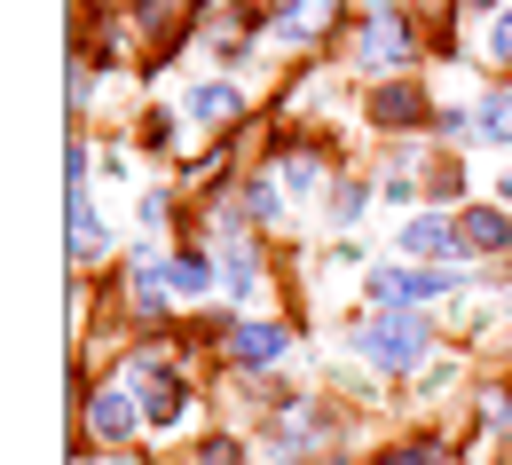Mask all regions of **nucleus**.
I'll return each instance as SVG.
<instances>
[{"mask_svg": "<svg viewBox=\"0 0 512 465\" xmlns=\"http://www.w3.org/2000/svg\"><path fill=\"white\" fill-rule=\"evenodd\" d=\"M87 426H95L103 442H134V426H150V410H142L127 387H103V395L87 402Z\"/></svg>", "mask_w": 512, "mask_h": 465, "instance_id": "5", "label": "nucleus"}, {"mask_svg": "<svg viewBox=\"0 0 512 465\" xmlns=\"http://www.w3.org/2000/svg\"><path fill=\"white\" fill-rule=\"evenodd\" d=\"M426 119H434V95H426V87H418V79H386L379 95H371V127H426Z\"/></svg>", "mask_w": 512, "mask_h": 465, "instance_id": "4", "label": "nucleus"}, {"mask_svg": "<svg viewBox=\"0 0 512 465\" xmlns=\"http://www.w3.org/2000/svg\"><path fill=\"white\" fill-rule=\"evenodd\" d=\"M371 465H434V450H426V442H394V450H379Z\"/></svg>", "mask_w": 512, "mask_h": 465, "instance_id": "20", "label": "nucleus"}, {"mask_svg": "<svg viewBox=\"0 0 512 465\" xmlns=\"http://www.w3.org/2000/svg\"><path fill=\"white\" fill-rule=\"evenodd\" d=\"M190 465H245V458H237V442H205Z\"/></svg>", "mask_w": 512, "mask_h": 465, "instance_id": "23", "label": "nucleus"}, {"mask_svg": "<svg viewBox=\"0 0 512 465\" xmlns=\"http://www.w3.org/2000/svg\"><path fill=\"white\" fill-rule=\"evenodd\" d=\"M103 245H111V229H103V213H95L87 198H71V261H95Z\"/></svg>", "mask_w": 512, "mask_h": 465, "instance_id": "12", "label": "nucleus"}, {"mask_svg": "<svg viewBox=\"0 0 512 465\" xmlns=\"http://www.w3.org/2000/svg\"><path fill=\"white\" fill-rule=\"evenodd\" d=\"M237 111H245V95H237L229 79H205V87H190V119H197V127H229Z\"/></svg>", "mask_w": 512, "mask_h": 465, "instance_id": "10", "label": "nucleus"}, {"mask_svg": "<svg viewBox=\"0 0 512 465\" xmlns=\"http://www.w3.org/2000/svg\"><path fill=\"white\" fill-rule=\"evenodd\" d=\"M426 190H434V198H457V190H465V174H457L449 158H434V166H426Z\"/></svg>", "mask_w": 512, "mask_h": 465, "instance_id": "19", "label": "nucleus"}, {"mask_svg": "<svg viewBox=\"0 0 512 465\" xmlns=\"http://www.w3.org/2000/svg\"><path fill=\"white\" fill-rule=\"evenodd\" d=\"M418 56V40H410V24L386 8V16H371L363 32H355V71H402Z\"/></svg>", "mask_w": 512, "mask_h": 465, "instance_id": "2", "label": "nucleus"}, {"mask_svg": "<svg viewBox=\"0 0 512 465\" xmlns=\"http://www.w3.org/2000/svg\"><path fill=\"white\" fill-rule=\"evenodd\" d=\"M489 56H497V64H512V8L489 24Z\"/></svg>", "mask_w": 512, "mask_h": 465, "instance_id": "22", "label": "nucleus"}, {"mask_svg": "<svg viewBox=\"0 0 512 465\" xmlns=\"http://www.w3.org/2000/svg\"><path fill=\"white\" fill-rule=\"evenodd\" d=\"M457 245H465V253H512V213H497V205H465Z\"/></svg>", "mask_w": 512, "mask_h": 465, "instance_id": "8", "label": "nucleus"}, {"mask_svg": "<svg viewBox=\"0 0 512 465\" xmlns=\"http://www.w3.org/2000/svg\"><path fill=\"white\" fill-rule=\"evenodd\" d=\"M174 221V198L166 190H142V229H166Z\"/></svg>", "mask_w": 512, "mask_h": 465, "instance_id": "21", "label": "nucleus"}, {"mask_svg": "<svg viewBox=\"0 0 512 465\" xmlns=\"http://www.w3.org/2000/svg\"><path fill=\"white\" fill-rule=\"evenodd\" d=\"M323 24H331V0H292V8H284V40H300V48L316 40Z\"/></svg>", "mask_w": 512, "mask_h": 465, "instance_id": "15", "label": "nucleus"}, {"mask_svg": "<svg viewBox=\"0 0 512 465\" xmlns=\"http://www.w3.org/2000/svg\"><path fill=\"white\" fill-rule=\"evenodd\" d=\"M363 205H371V182H355V174H347V182H331V221H339V229H347Z\"/></svg>", "mask_w": 512, "mask_h": 465, "instance_id": "16", "label": "nucleus"}, {"mask_svg": "<svg viewBox=\"0 0 512 465\" xmlns=\"http://www.w3.org/2000/svg\"><path fill=\"white\" fill-rule=\"evenodd\" d=\"M174 292H213V268L197 261V253H182L174 261Z\"/></svg>", "mask_w": 512, "mask_h": 465, "instance_id": "18", "label": "nucleus"}, {"mask_svg": "<svg viewBox=\"0 0 512 465\" xmlns=\"http://www.w3.org/2000/svg\"><path fill=\"white\" fill-rule=\"evenodd\" d=\"M166 284H174V268H158V261H134V276H127V292H134V316H166Z\"/></svg>", "mask_w": 512, "mask_h": 465, "instance_id": "11", "label": "nucleus"}, {"mask_svg": "<svg viewBox=\"0 0 512 465\" xmlns=\"http://www.w3.org/2000/svg\"><path fill=\"white\" fill-rule=\"evenodd\" d=\"M434 127H442V134H473V119H465L457 103H442V111H434Z\"/></svg>", "mask_w": 512, "mask_h": 465, "instance_id": "24", "label": "nucleus"}, {"mask_svg": "<svg viewBox=\"0 0 512 465\" xmlns=\"http://www.w3.org/2000/svg\"><path fill=\"white\" fill-rule=\"evenodd\" d=\"M505 465H512V458H505Z\"/></svg>", "mask_w": 512, "mask_h": 465, "instance_id": "27", "label": "nucleus"}, {"mask_svg": "<svg viewBox=\"0 0 512 465\" xmlns=\"http://www.w3.org/2000/svg\"><path fill=\"white\" fill-rule=\"evenodd\" d=\"M182 8H190V0H134V16H142V32H150L158 48H174V32H182Z\"/></svg>", "mask_w": 512, "mask_h": 465, "instance_id": "13", "label": "nucleus"}, {"mask_svg": "<svg viewBox=\"0 0 512 465\" xmlns=\"http://www.w3.org/2000/svg\"><path fill=\"white\" fill-rule=\"evenodd\" d=\"M355 347L379 363V371H418L426 363V324L410 308H379L371 324H355Z\"/></svg>", "mask_w": 512, "mask_h": 465, "instance_id": "1", "label": "nucleus"}, {"mask_svg": "<svg viewBox=\"0 0 512 465\" xmlns=\"http://www.w3.org/2000/svg\"><path fill=\"white\" fill-rule=\"evenodd\" d=\"M134 387H142V410H150V426H182V410H190V387L158 363V355H134Z\"/></svg>", "mask_w": 512, "mask_h": 465, "instance_id": "3", "label": "nucleus"}, {"mask_svg": "<svg viewBox=\"0 0 512 465\" xmlns=\"http://www.w3.org/2000/svg\"><path fill=\"white\" fill-rule=\"evenodd\" d=\"M371 8H379V16H386V8H394V0H371Z\"/></svg>", "mask_w": 512, "mask_h": 465, "instance_id": "25", "label": "nucleus"}, {"mask_svg": "<svg viewBox=\"0 0 512 465\" xmlns=\"http://www.w3.org/2000/svg\"><path fill=\"white\" fill-rule=\"evenodd\" d=\"M473 142H512V87H505V95H489V103L473 111Z\"/></svg>", "mask_w": 512, "mask_h": 465, "instance_id": "14", "label": "nucleus"}, {"mask_svg": "<svg viewBox=\"0 0 512 465\" xmlns=\"http://www.w3.org/2000/svg\"><path fill=\"white\" fill-rule=\"evenodd\" d=\"M402 253L410 261H457L465 245H457V221H442V213H418V221H402Z\"/></svg>", "mask_w": 512, "mask_h": 465, "instance_id": "7", "label": "nucleus"}, {"mask_svg": "<svg viewBox=\"0 0 512 465\" xmlns=\"http://www.w3.org/2000/svg\"><path fill=\"white\" fill-rule=\"evenodd\" d=\"M284 182H292V190H316V182H323V158H316V150H292V158H284Z\"/></svg>", "mask_w": 512, "mask_h": 465, "instance_id": "17", "label": "nucleus"}, {"mask_svg": "<svg viewBox=\"0 0 512 465\" xmlns=\"http://www.w3.org/2000/svg\"><path fill=\"white\" fill-rule=\"evenodd\" d=\"M119 465H127V458H119Z\"/></svg>", "mask_w": 512, "mask_h": 465, "instance_id": "26", "label": "nucleus"}, {"mask_svg": "<svg viewBox=\"0 0 512 465\" xmlns=\"http://www.w3.org/2000/svg\"><path fill=\"white\" fill-rule=\"evenodd\" d=\"M229 355H237L245 371H276V363L292 355V332H284V324H237V332H229Z\"/></svg>", "mask_w": 512, "mask_h": 465, "instance_id": "6", "label": "nucleus"}, {"mask_svg": "<svg viewBox=\"0 0 512 465\" xmlns=\"http://www.w3.org/2000/svg\"><path fill=\"white\" fill-rule=\"evenodd\" d=\"M213 237H221V284H229V300H245L253 292V245L237 237V221H213Z\"/></svg>", "mask_w": 512, "mask_h": 465, "instance_id": "9", "label": "nucleus"}]
</instances>
